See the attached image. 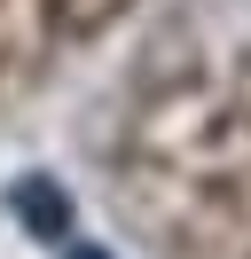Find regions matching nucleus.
<instances>
[{"mask_svg": "<svg viewBox=\"0 0 251 259\" xmlns=\"http://www.w3.org/2000/svg\"><path fill=\"white\" fill-rule=\"evenodd\" d=\"M8 204H16V220H31L47 243H63V236H71V204H63V189H55V181H39V173H31V181H16V189H8Z\"/></svg>", "mask_w": 251, "mask_h": 259, "instance_id": "obj_1", "label": "nucleus"}, {"mask_svg": "<svg viewBox=\"0 0 251 259\" xmlns=\"http://www.w3.org/2000/svg\"><path fill=\"white\" fill-rule=\"evenodd\" d=\"M63 259H102V251H63Z\"/></svg>", "mask_w": 251, "mask_h": 259, "instance_id": "obj_2", "label": "nucleus"}]
</instances>
